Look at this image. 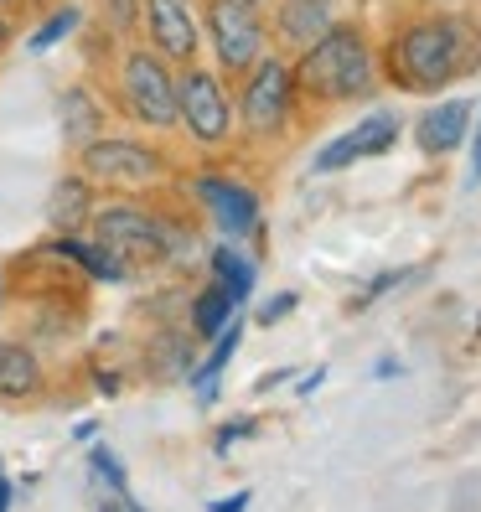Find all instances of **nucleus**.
Listing matches in <instances>:
<instances>
[{
    "mask_svg": "<svg viewBox=\"0 0 481 512\" xmlns=\"http://www.w3.org/2000/svg\"><path fill=\"white\" fill-rule=\"evenodd\" d=\"M471 57V21L466 16H419L388 47V78L409 94H435L440 83L461 78Z\"/></svg>",
    "mask_w": 481,
    "mask_h": 512,
    "instance_id": "1",
    "label": "nucleus"
},
{
    "mask_svg": "<svg viewBox=\"0 0 481 512\" xmlns=\"http://www.w3.org/2000/svg\"><path fill=\"white\" fill-rule=\"evenodd\" d=\"M290 78H295V94H306L316 104L363 99L373 88V47L363 37V26L332 21L306 52H300V63L290 68Z\"/></svg>",
    "mask_w": 481,
    "mask_h": 512,
    "instance_id": "2",
    "label": "nucleus"
},
{
    "mask_svg": "<svg viewBox=\"0 0 481 512\" xmlns=\"http://www.w3.org/2000/svg\"><path fill=\"white\" fill-rule=\"evenodd\" d=\"M88 228H94V244L109 249L125 269H135V264H161V259H171L176 249H182V233H176L171 223H161L156 213L135 207V202L99 207V213L88 218Z\"/></svg>",
    "mask_w": 481,
    "mask_h": 512,
    "instance_id": "3",
    "label": "nucleus"
},
{
    "mask_svg": "<svg viewBox=\"0 0 481 512\" xmlns=\"http://www.w3.org/2000/svg\"><path fill=\"white\" fill-rule=\"evenodd\" d=\"M119 99L145 130H176V73L161 52L130 47L119 63Z\"/></svg>",
    "mask_w": 481,
    "mask_h": 512,
    "instance_id": "4",
    "label": "nucleus"
},
{
    "mask_svg": "<svg viewBox=\"0 0 481 512\" xmlns=\"http://www.w3.org/2000/svg\"><path fill=\"white\" fill-rule=\"evenodd\" d=\"M202 37L213 47L218 68L244 78L259 57H264V21L259 6H244V0H207L202 11Z\"/></svg>",
    "mask_w": 481,
    "mask_h": 512,
    "instance_id": "5",
    "label": "nucleus"
},
{
    "mask_svg": "<svg viewBox=\"0 0 481 512\" xmlns=\"http://www.w3.org/2000/svg\"><path fill=\"white\" fill-rule=\"evenodd\" d=\"M176 125L197 145H223L233 135V104L223 94L218 73L182 63V73H176Z\"/></svg>",
    "mask_w": 481,
    "mask_h": 512,
    "instance_id": "6",
    "label": "nucleus"
},
{
    "mask_svg": "<svg viewBox=\"0 0 481 512\" xmlns=\"http://www.w3.org/2000/svg\"><path fill=\"white\" fill-rule=\"evenodd\" d=\"M295 114V78L285 57H259L244 73V99H238V125L249 135H280Z\"/></svg>",
    "mask_w": 481,
    "mask_h": 512,
    "instance_id": "7",
    "label": "nucleus"
},
{
    "mask_svg": "<svg viewBox=\"0 0 481 512\" xmlns=\"http://www.w3.org/2000/svg\"><path fill=\"white\" fill-rule=\"evenodd\" d=\"M78 166L94 187H145L166 171L161 150L125 140V135H94L88 145H78Z\"/></svg>",
    "mask_w": 481,
    "mask_h": 512,
    "instance_id": "8",
    "label": "nucleus"
},
{
    "mask_svg": "<svg viewBox=\"0 0 481 512\" xmlns=\"http://www.w3.org/2000/svg\"><path fill=\"white\" fill-rule=\"evenodd\" d=\"M150 52H161L166 63H197L202 47V16L192 0H140Z\"/></svg>",
    "mask_w": 481,
    "mask_h": 512,
    "instance_id": "9",
    "label": "nucleus"
},
{
    "mask_svg": "<svg viewBox=\"0 0 481 512\" xmlns=\"http://www.w3.org/2000/svg\"><path fill=\"white\" fill-rule=\"evenodd\" d=\"M192 192H197V202L207 207V218L218 223V233L228 238V244L259 233V197H254V187L233 182V176H197Z\"/></svg>",
    "mask_w": 481,
    "mask_h": 512,
    "instance_id": "10",
    "label": "nucleus"
},
{
    "mask_svg": "<svg viewBox=\"0 0 481 512\" xmlns=\"http://www.w3.org/2000/svg\"><path fill=\"white\" fill-rule=\"evenodd\" d=\"M399 145V114H368L357 130L337 135L332 145L321 150V156L311 161V171H347L352 161H373V156H388V150Z\"/></svg>",
    "mask_w": 481,
    "mask_h": 512,
    "instance_id": "11",
    "label": "nucleus"
},
{
    "mask_svg": "<svg viewBox=\"0 0 481 512\" xmlns=\"http://www.w3.org/2000/svg\"><path fill=\"white\" fill-rule=\"evenodd\" d=\"M471 130V104L466 99H445L435 104L430 114H419V125H414V145L425 150V156H450Z\"/></svg>",
    "mask_w": 481,
    "mask_h": 512,
    "instance_id": "12",
    "label": "nucleus"
},
{
    "mask_svg": "<svg viewBox=\"0 0 481 512\" xmlns=\"http://www.w3.org/2000/svg\"><path fill=\"white\" fill-rule=\"evenodd\" d=\"M337 21V6L332 0H280V11H275V32H280V42L285 47H295V52H306L326 26Z\"/></svg>",
    "mask_w": 481,
    "mask_h": 512,
    "instance_id": "13",
    "label": "nucleus"
},
{
    "mask_svg": "<svg viewBox=\"0 0 481 512\" xmlns=\"http://www.w3.org/2000/svg\"><path fill=\"white\" fill-rule=\"evenodd\" d=\"M88 218H94V182H88V176H63V182L52 187L47 223L57 233H78Z\"/></svg>",
    "mask_w": 481,
    "mask_h": 512,
    "instance_id": "14",
    "label": "nucleus"
},
{
    "mask_svg": "<svg viewBox=\"0 0 481 512\" xmlns=\"http://www.w3.org/2000/svg\"><path fill=\"white\" fill-rule=\"evenodd\" d=\"M42 388V363L26 342H0V399H32Z\"/></svg>",
    "mask_w": 481,
    "mask_h": 512,
    "instance_id": "15",
    "label": "nucleus"
},
{
    "mask_svg": "<svg viewBox=\"0 0 481 512\" xmlns=\"http://www.w3.org/2000/svg\"><path fill=\"white\" fill-rule=\"evenodd\" d=\"M52 254H63V259H73V264H83L94 280H104V285H119V280H130V269L119 264L109 249H99L94 238H78V233H63V238H52L47 244Z\"/></svg>",
    "mask_w": 481,
    "mask_h": 512,
    "instance_id": "16",
    "label": "nucleus"
},
{
    "mask_svg": "<svg viewBox=\"0 0 481 512\" xmlns=\"http://www.w3.org/2000/svg\"><path fill=\"white\" fill-rule=\"evenodd\" d=\"M238 342H244V321H238V316H233V326H223V331H218V337H213V352H207V357H202V363H197V368L187 373V378H192V388H197V399H202V404H213V399H218V373L228 368V357L238 352Z\"/></svg>",
    "mask_w": 481,
    "mask_h": 512,
    "instance_id": "17",
    "label": "nucleus"
},
{
    "mask_svg": "<svg viewBox=\"0 0 481 512\" xmlns=\"http://www.w3.org/2000/svg\"><path fill=\"white\" fill-rule=\"evenodd\" d=\"M254 280H259V269H254L249 254H238L233 244H218L213 249V285L233 300V306H244V300H249Z\"/></svg>",
    "mask_w": 481,
    "mask_h": 512,
    "instance_id": "18",
    "label": "nucleus"
},
{
    "mask_svg": "<svg viewBox=\"0 0 481 512\" xmlns=\"http://www.w3.org/2000/svg\"><path fill=\"white\" fill-rule=\"evenodd\" d=\"M99 125H104V114H99L94 94L68 88V94H63V135H68V145H88L99 135Z\"/></svg>",
    "mask_w": 481,
    "mask_h": 512,
    "instance_id": "19",
    "label": "nucleus"
},
{
    "mask_svg": "<svg viewBox=\"0 0 481 512\" xmlns=\"http://www.w3.org/2000/svg\"><path fill=\"white\" fill-rule=\"evenodd\" d=\"M233 316H238V306H233V300H228L218 285H207V290L192 300V331H197V337H207V342H213Z\"/></svg>",
    "mask_w": 481,
    "mask_h": 512,
    "instance_id": "20",
    "label": "nucleus"
},
{
    "mask_svg": "<svg viewBox=\"0 0 481 512\" xmlns=\"http://www.w3.org/2000/svg\"><path fill=\"white\" fill-rule=\"evenodd\" d=\"M88 471H94L104 487H109V497H119L130 512H140V507L130 502V476H125V466H119V456H114L109 445H94V450H88Z\"/></svg>",
    "mask_w": 481,
    "mask_h": 512,
    "instance_id": "21",
    "label": "nucleus"
},
{
    "mask_svg": "<svg viewBox=\"0 0 481 512\" xmlns=\"http://www.w3.org/2000/svg\"><path fill=\"white\" fill-rule=\"evenodd\" d=\"M156 357H161V363H156L161 378H187L192 373V347L182 337H161L156 342Z\"/></svg>",
    "mask_w": 481,
    "mask_h": 512,
    "instance_id": "22",
    "label": "nucleus"
},
{
    "mask_svg": "<svg viewBox=\"0 0 481 512\" xmlns=\"http://www.w3.org/2000/svg\"><path fill=\"white\" fill-rule=\"evenodd\" d=\"M83 21V11L78 6H63V11H57V16H47L42 21V32L32 37V52H47V47H57V42H63L68 32H73V26Z\"/></svg>",
    "mask_w": 481,
    "mask_h": 512,
    "instance_id": "23",
    "label": "nucleus"
},
{
    "mask_svg": "<svg viewBox=\"0 0 481 512\" xmlns=\"http://www.w3.org/2000/svg\"><path fill=\"white\" fill-rule=\"evenodd\" d=\"M104 16L119 37H130L135 32V21H140V0H104Z\"/></svg>",
    "mask_w": 481,
    "mask_h": 512,
    "instance_id": "24",
    "label": "nucleus"
},
{
    "mask_svg": "<svg viewBox=\"0 0 481 512\" xmlns=\"http://www.w3.org/2000/svg\"><path fill=\"white\" fill-rule=\"evenodd\" d=\"M295 311V295L285 290V295H275V300H264V306H259V326H275V321H285Z\"/></svg>",
    "mask_w": 481,
    "mask_h": 512,
    "instance_id": "25",
    "label": "nucleus"
},
{
    "mask_svg": "<svg viewBox=\"0 0 481 512\" xmlns=\"http://www.w3.org/2000/svg\"><path fill=\"white\" fill-rule=\"evenodd\" d=\"M254 430H259L254 419H233V425H223V430H218V456H223V450H228L233 440H249Z\"/></svg>",
    "mask_w": 481,
    "mask_h": 512,
    "instance_id": "26",
    "label": "nucleus"
},
{
    "mask_svg": "<svg viewBox=\"0 0 481 512\" xmlns=\"http://www.w3.org/2000/svg\"><path fill=\"white\" fill-rule=\"evenodd\" d=\"M404 280H409V269H388V275H378V280H373V290H368L363 300H357V306H373V300H378L383 290H394V285H404Z\"/></svg>",
    "mask_w": 481,
    "mask_h": 512,
    "instance_id": "27",
    "label": "nucleus"
},
{
    "mask_svg": "<svg viewBox=\"0 0 481 512\" xmlns=\"http://www.w3.org/2000/svg\"><path fill=\"white\" fill-rule=\"evenodd\" d=\"M249 507V492H238V497H223V502H207V512H244Z\"/></svg>",
    "mask_w": 481,
    "mask_h": 512,
    "instance_id": "28",
    "label": "nucleus"
},
{
    "mask_svg": "<svg viewBox=\"0 0 481 512\" xmlns=\"http://www.w3.org/2000/svg\"><path fill=\"white\" fill-rule=\"evenodd\" d=\"M321 383H326V368H316V373H306V378H300V383H295V394L306 399V394H316Z\"/></svg>",
    "mask_w": 481,
    "mask_h": 512,
    "instance_id": "29",
    "label": "nucleus"
},
{
    "mask_svg": "<svg viewBox=\"0 0 481 512\" xmlns=\"http://www.w3.org/2000/svg\"><path fill=\"white\" fill-rule=\"evenodd\" d=\"M275 383H290V368H275V373H264V378H259V394H264V388H275Z\"/></svg>",
    "mask_w": 481,
    "mask_h": 512,
    "instance_id": "30",
    "label": "nucleus"
},
{
    "mask_svg": "<svg viewBox=\"0 0 481 512\" xmlns=\"http://www.w3.org/2000/svg\"><path fill=\"white\" fill-rule=\"evenodd\" d=\"M0 512H11V476H6V466H0Z\"/></svg>",
    "mask_w": 481,
    "mask_h": 512,
    "instance_id": "31",
    "label": "nucleus"
},
{
    "mask_svg": "<svg viewBox=\"0 0 481 512\" xmlns=\"http://www.w3.org/2000/svg\"><path fill=\"white\" fill-rule=\"evenodd\" d=\"M94 435H99V425H94V419H83V425L73 430V440H94Z\"/></svg>",
    "mask_w": 481,
    "mask_h": 512,
    "instance_id": "32",
    "label": "nucleus"
},
{
    "mask_svg": "<svg viewBox=\"0 0 481 512\" xmlns=\"http://www.w3.org/2000/svg\"><path fill=\"white\" fill-rule=\"evenodd\" d=\"M471 150H476V156H471V176L481 182V130H476V145H471Z\"/></svg>",
    "mask_w": 481,
    "mask_h": 512,
    "instance_id": "33",
    "label": "nucleus"
},
{
    "mask_svg": "<svg viewBox=\"0 0 481 512\" xmlns=\"http://www.w3.org/2000/svg\"><path fill=\"white\" fill-rule=\"evenodd\" d=\"M6 37H11V21H6V16H0V47H6Z\"/></svg>",
    "mask_w": 481,
    "mask_h": 512,
    "instance_id": "34",
    "label": "nucleus"
},
{
    "mask_svg": "<svg viewBox=\"0 0 481 512\" xmlns=\"http://www.w3.org/2000/svg\"><path fill=\"white\" fill-rule=\"evenodd\" d=\"M244 6H264V0H244Z\"/></svg>",
    "mask_w": 481,
    "mask_h": 512,
    "instance_id": "35",
    "label": "nucleus"
},
{
    "mask_svg": "<svg viewBox=\"0 0 481 512\" xmlns=\"http://www.w3.org/2000/svg\"><path fill=\"white\" fill-rule=\"evenodd\" d=\"M0 6H11V0H0Z\"/></svg>",
    "mask_w": 481,
    "mask_h": 512,
    "instance_id": "36",
    "label": "nucleus"
},
{
    "mask_svg": "<svg viewBox=\"0 0 481 512\" xmlns=\"http://www.w3.org/2000/svg\"><path fill=\"white\" fill-rule=\"evenodd\" d=\"M440 6H445V0H440Z\"/></svg>",
    "mask_w": 481,
    "mask_h": 512,
    "instance_id": "37",
    "label": "nucleus"
}]
</instances>
